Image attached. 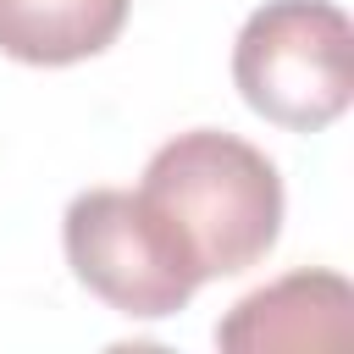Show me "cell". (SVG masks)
I'll return each instance as SVG.
<instances>
[{
    "instance_id": "obj_3",
    "label": "cell",
    "mask_w": 354,
    "mask_h": 354,
    "mask_svg": "<svg viewBox=\"0 0 354 354\" xmlns=\"http://www.w3.org/2000/svg\"><path fill=\"white\" fill-rule=\"evenodd\" d=\"M72 277L133 321L177 315L199 293V260L138 188H88L61 221Z\"/></svg>"
},
{
    "instance_id": "obj_4",
    "label": "cell",
    "mask_w": 354,
    "mask_h": 354,
    "mask_svg": "<svg viewBox=\"0 0 354 354\" xmlns=\"http://www.w3.org/2000/svg\"><path fill=\"white\" fill-rule=\"evenodd\" d=\"M348 337H354V288L337 271H288L243 293L216 326V343L232 354L343 348Z\"/></svg>"
},
{
    "instance_id": "obj_1",
    "label": "cell",
    "mask_w": 354,
    "mask_h": 354,
    "mask_svg": "<svg viewBox=\"0 0 354 354\" xmlns=\"http://www.w3.org/2000/svg\"><path fill=\"white\" fill-rule=\"evenodd\" d=\"M138 194L183 232L205 282L249 271L282 232V177L238 133H177L149 155Z\"/></svg>"
},
{
    "instance_id": "obj_5",
    "label": "cell",
    "mask_w": 354,
    "mask_h": 354,
    "mask_svg": "<svg viewBox=\"0 0 354 354\" xmlns=\"http://www.w3.org/2000/svg\"><path fill=\"white\" fill-rule=\"evenodd\" d=\"M133 0H0V55L72 66L116 44Z\"/></svg>"
},
{
    "instance_id": "obj_2",
    "label": "cell",
    "mask_w": 354,
    "mask_h": 354,
    "mask_svg": "<svg viewBox=\"0 0 354 354\" xmlns=\"http://www.w3.org/2000/svg\"><path fill=\"white\" fill-rule=\"evenodd\" d=\"M243 105L277 127L321 133L354 100V28L332 0H266L232 44Z\"/></svg>"
}]
</instances>
